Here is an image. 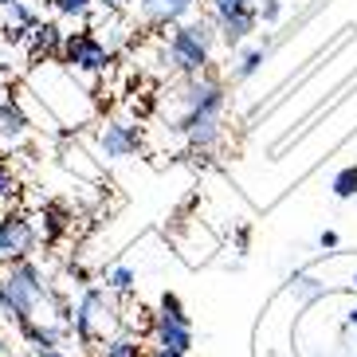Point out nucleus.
I'll use <instances>...</instances> for the list:
<instances>
[{
	"instance_id": "1",
	"label": "nucleus",
	"mask_w": 357,
	"mask_h": 357,
	"mask_svg": "<svg viewBox=\"0 0 357 357\" xmlns=\"http://www.w3.org/2000/svg\"><path fill=\"white\" fill-rule=\"evenodd\" d=\"M28 86H32V95L43 102V110L59 122V126H79L86 118L95 114V102L91 95L83 91L79 83V75H71L63 63H52V59H43L28 71Z\"/></svg>"
},
{
	"instance_id": "2",
	"label": "nucleus",
	"mask_w": 357,
	"mask_h": 357,
	"mask_svg": "<svg viewBox=\"0 0 357 357\" xmlns=\"http://www.w3.org/2000/svg\"><path fill=\"white\" fill-rule=\"evenodd\" d=\"M181 114L177 130L189 137L192 149H212L224 134V86L212 75H192L189 86L181 91Z\"/></svg>"
},
{
	"instance_id": "3",
	"label": "nucleus",
	"mask_w": 357,
	"mask_h": 357,
	"mask_svg": "<svg viewBox=\"0 0 357 357\" xmlns=\"http://www.w3.org/2000/svg\"><path fill=\"white\" fill-rule=\"evenodd\" d=\"M52 303H55V294H52V287H47V275H43L32 259L12 263V271L0 279V314L8 318V322L28 326Z\"/></svg>"
},
{
	"instance_id": "4",
	"label": "nucleus",
	"mask_w": 357,
	"mask_h": 357,
	"mask_svg": "<svg viewBox=\"0 0 357 357\" xmlns=\"http://www.w3.org/2000/svg\"><path fill=\"white\" fill-rule=\"evenodd\" d=\"M220 40L216 36V28H212V20H185L173 28V36H169V63L177 67L181 75H204V67H208L212 59V43Z\"/></svg>"
},
{
	"instance_id": "5",
	"label": "nucleus",
	"mask_w": 357,
	"mask_h": 357,
	"mask_svg": "<svg viewBox=\"0 0 357 357\" xmlns=\"http://www.w3.org/2000/svg\"><path fill=\"white\" fill-rule=\"evenodd\" d=\"M114 326H118V314H114V303H110V291L106 287H86L71 314V334L83 346H95V342L110 337Z\"/></svg>"
},
{
	"instance_id": "6",
	"label": "nucleus",
	"mask_w": 357,
	"mask_h": 357,
	"mask_svg": "<svg viewBox=\"0 0 357 357\" xmlns=\"http://www.w3.org/2000/svg\"><path fill=\"white\" fill-rule=\"evenodd\" d=\"M110 59H114V52H110V43H106L102 36H95V32H67L63 36L59 63L71 75H83V79L102 75L106 67H110Z\"/></svg>"
},
{
	"instance_id": "7",
	"label": "nucleus",
	"mask_w": 357,
	"mask_h": 357,
	"mask_svg": "<svg viewBox=\"0 0 357 357\" xmlns=\"http://www.w3.org/2000/svg\"><path fill=\"white\" fill-rule=\"evenodd\" d=\"M40 248V228L24 212H4L0 216V263H24Z\"/></svg>"
},
{
	"instance_id": "8",
	"label": "nucleus",
	"mask_w": 357,
	"mask_h": 357,
	"mask_svg": "<svg viewBox=\"0 0 357 357\" xmlns=\"http://www.w3.org/2000/svg\"><path fill=\"white\" fill-rule=\"evenodd\" d=\"M98 153H102L106 161H126L134 158V153H142V130L134 126V122H102L98 126Z\"/></svg>"
},
{
	"instance_id": "9",
	"label": "nucleus",
	"mask_w": 357,
	"mask_h": 357,
	"mask_svg": "<svg viewBox=\"0 0 357 357\" xmlns=\"http://www.w3.org/2000/svg\"><path fill=\"white\" fill-rule=\"evenodd\" d=\"M149 337L153 349H169V354H189L192 349V322L189 318H173V314H153L149 318Z\"/></svg>"
},
{
	"instance_id": "10",
	"label": "nucleus",
	"mask_w": 357,
	"mask_h": 357,
	"mask_svg": "<svg viewBox=\"0 0 357 357\" xmlns=\"http://www.w3.org/2000/svg\"><path fill=\"white\" fill-rule=\"evenodd\" d=\"M32 134V118L24 110L20 98H0V142L4 146H20Z\"/></svg>"
},
{
	"instance_id": "11",
	"label": "nucleus",
	"mask_w": 357,
	"mask_h": 357,
	"mask_svg": "<svg viewBox=\"0 0 357 357\" xmlns=\"http://www.w3.org/2000/svg\"><path fill=\"white\" fill-rule=\"evenodd\" d=\"M63 36H67V32H59V24H55V20H40L32 32L24 36V43H28V55H32L36 63H43V59H55V55H59V47H63Z\"/></svg>"
},
{
	"instance_id": "12",
	"label": "nucleus",
	"mask_w": 357,
	"mask_h": 357,
	"mask_svg": "<svg viewBox=\"0 0 357 357\" xmlns=\"http://www.w3.org/2000/svg\"><path fill=\"white\" fill-rule=\"evenodd\" d=\"M134 8L146 16L149 24H185L192 8H197V0H134Z\"/></svg>"
},
{
	"instance_id": "13",
	"label": "nucleus",
	"mask_w": 357,
	"mask_h": 357,
	"mask_svg": "<svg viewBox=\"0 0 357 357\" xmlns=\"http://www.w3.org/2000/svg\"><path fill=\"white\" fill-rule=\"evenodd\" d=\"M216 36H220L228 47H240L248 36L259 28V8H248V12H236V16H224V20H212Z\"/></svg>"
},
{
	"instance_id": "14",
	"label": "nucleus",
	"mask_w": 357,
	"mask_h": 357,
	"mask_svg": "<svg viewBox=\"0 0 357 357\" xmlns=\"http://www.w3.org/2000/svg\"><path fill=\"white\" fill-rule=\"evenodd\" d=\"M20 334H24V342L32 346V354H43V349L63 346V337L71 334V326H63V322H28V326H20Z\"/></svg>"
},
{
	"instance_id": "15",
	"label": "nucleus",
	"mask_w": 357,
	"mask_h": 357,
	"mask_svg": "<svg viewBox=\"0 0 357 357\" xmlns=\"http://www.w3.org/2000/svg\"><path fill=\"white\" fill-rule=\"evenodd\" d=\"M43 243H59L71 228V208H67L63 200H47L43 204Z\"/></svg>"
},
{
	"instance_id": "16",
	"label": "nucleus",
	"mask_w": 357,
	"mask_h": 357,
	"mask_svg": "<svg viewBox=\"0 0 357 357\" xmlns=\"http://www.w3.org/2000/svg\"><path fill=\"white\" fill-rule=\"evenodd\" d=\"M98 357H146V349L134 334H110L98 349Z\"/></svg>"
},
{
	"instance_id": "17",
	"label": "nucleus",
	"mask_w": 357,
	"mask_h": 357,
	"mask_svg": "<svg viewBox=\"0 0 357 357\" xmlns=\"http://www.w3.org/2000/svg\"><path fill=\"white\" fill-rule=\"evenodd\" d=\"M267 47H252V52H243L236 63H231V83H243V79H252L255 71H259L263 63H267Z\"/></svg>"
},
{
	"instance_id": "18",
	"label": "nucleus",
	"mask_w": 357,
	"mask_h": 357,
	"mask_svg": "<svg viewBox=\"0 0 357 357\" xmlns=\"http://www.w3.org/2000/svg\"><path fill=\"white\" fill-rule=\"evenodd\" d=\"M291 291H294V298L310 303V298L326 294V283H322V279H314L310 271H294V275H291Z\"/></svg>"
},
{
	"instance_id": "19",
	"label": "nucleus",
	"mask_w": 357,
	"mask_h": 357,
	"mask_svg": "<svg viewBox=\"0 0 357 357\" xmlns=\"http://www.w3.org/2000/svg\"><path fill=\"white\" fill-rule=\"evenodd\" d=\"M4 24L20 28V32H32L36 24H40V16L32 12V4H28V0H8V20H4Z\"/></svg>"
},
{
	"instance_id": "20",
	"label": "nucleus",
	"mask_w": 357,
	"mask_h": 357,
	"mask_svg": "<svg viewBox=\"0 0 357 357\" xmlns=\"http://www.w3.org/2000/svg\"><path fill=\"white\" fill-rule=\"evenodd\" d=\"M137 283L134 267H126V263H118V267H110V275H106V291L110 294H130Z\"/></svg>"
},
{
	"instance_id": "21",
	"label": "nucleus",
	"mask_w": 357,
	"mask_h": 357,
	"mask_svg": "<svg viewBox=\"0 0 357 357\" xmlns=\"http://www.w3.org/2000/svg\"><path fill=\"white\" fill-rule=\"evenodd\" d=\"M52 8L63 16V20H86L95 12V0H52Z\"/></svg>"
},
{
	"instance_id": "22",
	"label": "nucleus",
	"mask_w": 357,
	"mask_h": 357,
	"mask_svg": "<svg viewBox=\"0 0 357 357\" xmlns=\"http://www.w3.org/2000/svg\"><path fill=\"white\" fill-rule=\"evenodd\" d=\"M330 189H334V197H337V200L357 197V165H346V169H342V173L334 177V185H330Z\"/></svg>"
},
{
	"instance_id": "23",
	"label": "nucleus",
	"mask_w": 357,
	"mask_h": 357,
	"mask_svg": "<svg viewBox=\"0 0 357 357\" xmlns=\"http://www.w3.org/2000/svg\"><path fill=\"white\" fill-rule=\"evenodd\" d=\"M212 4V20H224V16H236V12L255 8L252 0H208Z\"/></svg>"
},
{
	"instance_id": "24",
	"label": "nucleus",
	"mask_w": 357,
	"mask_h": 357,
	"mask_svg": "<svg viewBox=\"0 0 357 357\" xmlns=\"http://www.w3.org/2000/svg\"><path fill=\"white\" fill-rule=\"evenodd\" d=\"M158 310H161V314H173V318H189V314H185V303H181V298H177L173 291H165V294H161Z\"/></svg>"
},
{
	"instance_id": "25",
	"label": "nucleus",
	"mask_w": 357,
	"mask_h": 357,
	"mask_svg": "<svg viewBox=\"0 0 357 357\" xmlns=\"http://www.w3.org/2000/svg\"><path fill=\"white\" fill-rule=\"evenodd\" d=\"M12 192H16V173L0 161V204H4V200H12Z\"/></svg>"
},
{
	"instance_id": "26",
	"label": "nucleus",
	"mask_w": 357,
	"mask_h": 357,
	"mask_svg": "<svg viewBox=\"0 0 357 357\" xmlns=\"http://www.w3.org/2000/svg\"><path fill=\"white\" fill-rule=\"evenodd\" d=\"M279 16H283V4H279V0H263L259 4V20L263 24H279Z\"/></svg>"
},
{
	"instance_id": "27",
	"label": "nucleus",
	"mask_w": 357,
	"mask_h": 357,
	"mask_svg": "<svg viewBox=\"0 0 357 357\" xmlns=\"http://www.w3.org/2000/svg\"><path fill=\"white\" fill-rule=\"evenodd\" d=\"M318 248H337V231H322L318 236Z\"/></svg>"
},
{
	"instance_id": "28",
	"label": "nucleus",
	"mask_w": 357,
	"mask_h": 357,
	"mask_svg": "<svg viewBox=\"0 0 357 357\" xmlns=\"http://www.w3.org/2000/svg\"><path fill=\"white\" fill-rule=\"evenodd\" d=\"M12 79V63H4V59H0V83H8Z\"/></svg>"
},
{
	"instance_id": "29",
	"label": "nucleus",
	"mask_w": 357,
	"mask_h": 357,
	"mask_svg": "<svg viewBox=\"0 0 357 357\" xmlns=\"http://www.w3.org/2000/svg\"><path fill=\"white\" fill-rule=\"evenodd\" d=\"M146 357H189V354H169V349H149Z\"/></svg>"
},
{
	"instance_id": "30",
	"label": "nucleus",
	"mask_w": 357,
	"mask_h": 357,
	"mask_svg": "<svg viewBox=\"0 0 357 357\" xmlns=\"http://www.w3.org/2000/svg\"><path fill=\"white\" fill-rule=\"evenodd\" d=\"M32 357H67L63 349H43V354H32Z\"/></svg>"
},
{
	"instance_id": "31",
	"label": "nucleus",
	"mask_w": 357,
	"mask_h": 357,
	"mask_svg": "<svg viewBox=\"0 0 357 357\" xmlns=\"http://www.w3.org/2000/svg\"><path fill=\"white\" fill-rule=\"evenodd\" d=\"M346 322H349V326H354V330H357V303L349 306V314H346Z\"/></svg>"
},
{
	"instance_id": "32",
	"label": "nucleus",
	"mask_w": 357,
	"mask_h": 357,
	"mask_svg": "<svg viewBox=\"0 0 357 357\" xmlns=\"http://www.w3.org/2000/svg\"><path fill=\"white\" fill-rule=\"evenodd\" d=\"M95 4H106V8H118V4H122V0H95Z\"/></svg>"
},
{
	"instance_id": "33",
	"label": "nucleus",
	"mask_w": 357,
	"mask_h": 357,
	"mask_svg": "<svg viewBox=\"0 0 357 357\" xmlns=\"http://www.w3.org/2000/svg\"><path fill=\"white\" fill-rule=\"evenodd\" d=\"M354 287H357V275H354Z\"/></svg>"
},
{
	"instance_id": "34",
	"label": "nucleus",
	"mask_w": 357,
	"mask_h": 357,
	"mask_svg": "<svg viewBox=\"0 0 357 357\" xmlns=\"http://www.w3.org/2000/svg\"><path fill=\"white\" fill-rule=\"evenodd\" d=\"M0 4H8V0H0Z\"/></svg>"
}]
</instances>
